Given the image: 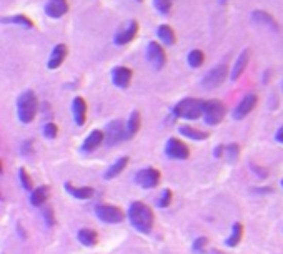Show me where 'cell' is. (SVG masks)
Listing matches in <instances>:
<instances>
[{
  "mask_svg": "<svg viewBox=\"0 0 283 254\" xmlns=\"http://www.w3.org/2000/svg\"><path fill=\"white\" fill-rule=\"evenodd\" d=\"M129 220L138 232L148 235V232H152V229H153L155 214L145 203L135 201V203H132L130 208H129Z\"/></svg>",
  "mask_w": 283,
  "mask_h": 254,
  "instance_id": "cell-1",
  "label": "cell"
},
{
  "mask_svg": "<svg viewBox=\"0 0 283 254\" xmlns=\"http://www.w3.org/2000/svg\"><path fill=\"white\" fill-rule=\"evenodd\" d=\"M39 113V98L32 90H25L17 98V116L22 123H32Z\"/></svg>",
  "mask_w": 283,
  "mask_h": 254,
  "instance_id": "cell-2",
  "label": "cell"
},
{
  "mask_svg": "<svg viewBox=\"0 0 283 254\" xmlns=\"http://www.w3.org/2000/svg\"><path fill=\"white\" fill-rule=\"evenodd\" d=\"M203 111V100L198 98H183L175 105L172 113L175 118H183V120H198L202 116Z\"/></svg>",
  "mask_w": 283,
  "mask_h": 254,
  "instance_id": "cell-3",
  "label": "cell"
},
{
  "mask_svg": "<svg viewBox=\"0 0 283 254\" xmlns=\"http://www.w3.org/2000/svg\"><path fill=\"white\" fill-rule=\"evenodd\" d=\"M225 113H226V108H225L223 102H220V100H207V102H203L202 116H203L205 123H207V125L215 126L218 123H222V120L225 118Z\"/></svg>",
  "mask_w": 283,
  "mask_h": 254,
  "instance_id": "cell-4",
  "label": "cell"
},
{
  "mask_svg": "<svg viewBox=\"0 0 283 254\" xmlns=\"http://www.w3.org/2000/svg\"><path fill=\"white\" fill-rule=\"evenodd\" d=\"M138 28L140 27H138L137 20H129V22H125L115 32V35H113V44H115L117 47H123L127 44H130V42L135 40Z\"/></svg>",
  "mask_w": 283,
  "mask_h": 254,
  "instance_id": "cell-5",
  "label": "cell"
},
{
  "mask_svg": "<svg viewBox=\"0 0 283 254\" xmlns=\"http://www.w3.org/2000/svg\"><path fill=\"white\" fill-rule=\"evenodd\" d=\"M226 76H228V67H226L225 63H220V65L214 67L205 73V76L202 79V87L207 90L217 88L225 82Z\"/></svg>",
  "mask_w": 283,
  "mask_h": 254,
  "instance_id": "cell-6",
  "label": "cell"
},
{
  "mask_svg": "<svg viewBox=\"0 0 283 254\" xmlns=\"http://www.w3.org/2000/svg\"><path fill=\"white\" fill-rule=\"evenodd\" d=\"M145 56H147V62L150 63L155 70H162L167 65V53L164 50V47H162L158 42H155V40L148 42L147 50H145Z\"/></svg>",
  "mask_w": 283,
  "mask_h": 254,
  "instance_id": "cell-7",
  "label": "cell"
},
{
  "mask_svg": "<svg viewBox=\"0 0 283 254\" xmlns=\"http://www.w3.org/2000/svg\"><path fill=\"white\" fill-rule=\"evenodd\" d=\"M95 214L100 221L109 224H118L125 218L123 211L118 206H113V204H98V206H95Z\"/></svg>",
  "mask_w": 283,
  "mask_h": 254,
  "instance_id": "cell-8",
  "label": "cell"
},
{
  "mask_svg": "<svg viewBox=\"0 0 283 254\" xmlns=\"http://www.w3.org/2000/svg\"><path fill=\"white\" fill-rule=\"evenodd\" d=\"M129 140L127 138V128L122 120H113L107 125V130L103 133V141H107V145H117L120 141Z\"/></svg>",
  "mask_w": 283,
  "mask_h": 254,
  "instance_id": "cell-9",
  "label": "cell"
},
{
  "mask_svg": "<svg viewBox=\"0 0 283 254\" xmlns=\"http://www.w3.org/2000/svg\"><path fill=\"white\" fill-rule=\"evenodd\" d=\"M160 178H162V174L158 169L153 166H148V168H142L135 174V183L145 189H152V188L158 186Z\"/></svg>",
  "mask_w": 283,
  "mask_h": 254,
  "instance_id": "cell-10",
  "label": "cell"
},
{
  "mask_svg": "<svg viewBox=\"0 0 283 254\" xmlns=\"http://www.w3.org/2000/svg\"><path fill=\"white\" fill-rule=\"evenodd\" d=\"M165 154L172 160H187L190 157V148L179 138H170L165 145Z\"/></svg>",
  "mask_w": 283,
  "mask_h": 254,
  "instance_id": "cell-11",
  "label": "cell"
},
{
  "mask_svg": "<svg viewBox=\"0 0 283 254\" xmlns=\"http://www.w3.org/2000/svg\"><path fill=\"white\" fill-rule=\"evenodd\" d=\"M258 103V96L255 93H246L242 100H240V103L235 107V110H233V118L235 120H243L245 116H249V113L253 111V108L257 107Z\"/></svg>",
  "mask_w": 283,
  "mask_h": 254,
  "instance_id": "cell-12",
  "label": "cell"
},
{
  "mask_svg": "<svg viewBox=\"0 0 283 254\" xmlns=\"http://www.w3.org/2000/svg\"><path fill=\"white\" fill-rule=\"evenodd\" d=\"M70 10L68 0H48L44 7V12L48 18H62L65 17Z\"/></svg>",
  "mask_w": 283,
  "mask_h": 254,
  "instance_id": "cell-13",
  "label": "cell"
},
{
  "mask_svg": "<svg viewBox=\"0 0 283 254\" xmlns=\"http://www.w3.org/2000/svg\"><path fill=\"white\" fill-rule=\"evenodd\" d=\"M133 72L129 67H115L112 70V82L117 88L125 90L130 87Z\"/></svg>",
  "mask_w": 283,
  "mask_h": 254,
  "instance_id": "cell-14",
  "label": "cell"
},
{
  "mask_svg": "<svg viewBox=\"0 0 283 254\" xmlns=\"http://www.w3.org/2000/svg\"><path fill=\"white\" fill-rule=\"evenodd\" d=\"M68 55V47L65 44H57L52 48V53H50V58L47 62V67L50 70H57L63 62H65Z\"/></svg>",
  "mask_w": 283,
  "mask_h": 254,
  "instance_id": "cell-15",
  "label": "cell"
},
{
  "mask_svg": "<svg viewBox=\"0 0 283 254\" xmlns=\"http://www.w3.org/2000/svg\"><path fill=\"white\" fill-rule=\"evenodd\" d=\"M102 143H103V131L102 130H94V131H90L89 136L83 140L80 151L85 153V154H89L92 151H95Z\"/></svg>",
  "mask_w": 283,
  "mask_h": 254,
  "instance_id": "cell-16",
  "label": "cell"
},
{
  "mask_svg": "<svg viewBox=\"0 0 283 254\" xmlns=\"http://www.w3.org/2000/svg\"><path fill=\"white\" fill-rule=\"evenodd\" d=\"M72 115L77 126H83L87 122V103L82 96H75L72 102Z\"/></svg>",
  "mask_w": 283,
  "mask_h": 254,
  "instance_id": "cell-17",
  "label": "cell"
},
{
  "mask_svg": "<svg viewBox=\"0 0 283 254\" xmlns=\"http://www.w3.org/2000/svg\"><path fill=\"white\" fill-rule=\"evenodd\" d=\"M249 62H250V50L249 48H245V50H242V53L238 55V58L235 60V63H233L232 75H230V79L233 82L238 80L240 76H242V73L245 72V68L249 67Z\"/></svg>",
  "mask_w": 283,
  "mask_h": 254,
  "instance_id": "cell-18",
  "label": "cell"
},
{
  "mask_svg": "<svg viewBox=\"0 0 283 254\" xmlns=\"http://www.w3.org/2000/svg\"><path fill=\"white\" fill-rule=\"evenodd\" d=\"M63 189L70 194V196H74L75 200H90L92 196L95 194V189L94 188H90V186H75L72 185V183H65L63 185Z\"/></svg>",
  "mask_w": 283,
  "mask_h": 254,
  "instance_id": "cell-19",
  "label": "cell"
},
{
  "mask_svg": "<svg viewBox=\"0 0 283 254\" xmlns=\"http://www.w3.org/2000/svg\"><path fill=\"white\" fill-rule=\"evenodd\" d=\"M252 20H253L255 24H258V25L268 27L270 30H278L277 20H275L273 15H270V13L265 12V10H255V12L252 13Z\"/></svg>",
  "mask_w": 283,
  "mask_h": 254,
  "instance_id": "cell-20",
  "label": "cell"
},
{
  "mask_svg": "<svg viewBox=\"0 0 283 254\" xmlns=\"http://www.w3.org/2000/svg\"><path fill=\"white\" fill-rule=\"evenodd\" d=\"M0 24L2 25H15V27H24V28H33L32 18H28L24 13H17V15H5L0 17Z\"/></svg>",
  "mask_w": 283,
  "mask_h": 254,
  "instance_id": "cell-21",
  "label": "cell"
},
{
  "mask_svg": "<svg viewBox=\"0 0 283 254\" xmlns=\"http://www.w3.org/2000/svg\"><path fill=\"white\" fill-rule=\"evenodd\" d=\"M157 37L162 44L167 45V47H172L176 44V33H175L173 28L167 24H162L157 27Z\"/></svg>",
  "mask_w": 283,
  "mask_h": 254,
  "instance_id": "cell-22",
  "label": "cell"
},
{
  "mask_svg": "<svg viewBox=\"0 0 283 254\" xmlns=\"http://www.w3.org/2000/svg\"><path fill=\"white\" fill-rule=\"evenodd\" d=\"M48 196H50V189H48V186H39V188L32 189V194H30L32 206L42 208L47 203Z\"/></svg>",
  "mask_w": 283,
  "mask_h": 254,
  "instance_id": "cell-23",
  "label": "cell"
},
{
  "mask_svg": "<svg viewBox=\"0 0 283 254\" xmlns=\"http://www.w3.org/2000/svg\"><path fill=\"white\" fill-rule=\"evenodd\" d=\"M142 126V116H140V111H132V115L129 116V122L125 123V128H127V138H133L138 133Z\"/></svg>",
  "mask_w": 283,
  "mask_h": 254,
  "instance_id": "cell-24",
  "label": "cell"
},
{
  "mask_svg": "<svg viewBox=\"0 0 283 254\" xmlns=\"http://www.w3.org/2000/svg\"><path fill=\"white\" fill-rule=\"evenodd\" d=\"M127 165H129V157L118 158L112 166H109V169H107V171H105V174H103V178H105V180H113V178H117V176L127 168Z\"/></svg>",
  "mask_w": 283,
  "mask_h": 254,
  "instance_id": "cell-25",
  "label": "cell"
},
{
  "mask_svg": "<svg viewBox=\"0 0 283 254\" xmlns=\"http://www.w3.org/2000/svg\"><path fill=\"white\" fill-rule=\"evenodd\" d=\"M180 135L185 136V138H190V140H195V141H202V140H207L208 138V133L207 131H202L198 128H193V126H188V125H182L180 128Z\"/></svg>",
  "mask_w": 283,
  "mask_h": 254,
  "instance_id": "cell-26",
  "label": "cell"
},
{
  "mask_svg": "<svg viewBox=\"0 0 283 254\" xmlns=\"http://www.w3.org/2000/svg\"><path fill=\"white\" fill-rule=\"evenodd\" d=\"M77 239L80 241V244L83 246H95L97 241H98V236H97V232L94 229H90V228H83L80 229L79 232H77Z\"/></svg>",
  "mask_w": 283,
  "mask_h": 254,
  "instance_id": "cell-27",
  "label": "cell"
},
{
  "mask_svg": "<svg viewBox=\"0 0 283 254\" xmlns=\"http://www.w3.org/2000/svg\"><path fill=\"white\" fill-rule=\"evenodd\" d=\"M242 236H243V226L242 223H235L232 228V235L226 239V246H230V248H235V246L242 241Z\"/></svg>",
  "mask_w": 283,
  "mask_h": 254,
  "instance_id": "cell-28",
  "label": "cell"
},
{
  "mask_svg": "<svg viewBox=\"0 0 283 254\" xmlns=\"http://www.w3.org/2000/svg\"><path fill=\"white\" fill-rule=\"evenodd\" d=\"M187 62H188V65L192 67V68H198V67H202V65H203V62H205V55H203V52H202V50H198V48H193V50L188 53Z\"/></svg>",
  "mask_w": 283,
  "mask_h": 254,
  "instance_id": "cell-29",
  "label": "cell"
},
{
  "mask_svg": "<svg viewBox=\"0 0 283 254\" xmlns=\"http://www.w3.org/2000/svg\"><path fill=\"white\" fill-rule=\"evenodd\" d=\"M175 0H153V7L160 15H168Z\"/></svg>",
  "mask_w": 283,
  "mask_h": 254,
  "instance_id": "cell-30",
  "label": "cell"
},
{
  "mask_svg": "<svg viewBox=\"0 0 283 254\" xmlns=\"http://www.w3.org/2000/svg\"><path fill=\"white\" fill-rule=\"evenodd\" d=\"M223 153H225L226 160H228L230 163H233V161H237V160H238V154H240V146H238L237 143H230L228 146H225Z\"/></svg>",
  "mask_w": 283,
  "mask_h": 254,
  "instance_id": "cell-31",
  "label": "cell"
},
{
  "mask_svg": "<svg viewBox=\"0 0 283 254\" xmlns=\"http://www.w3.org/2000/svg\"><path fill=\"white\" fill-rule=\"evenodd\" d=\"M19 180H20V183H22V188L27 189V191H30V189H32V178L25 171V168L19 169Z\"/></svg>",
  "mask_w": 283,
  "mask_h": 254,
  "instance_id": "cell-32",
  "label": "cell"
},
{
  "mask_svg": "<svg viewBox=\"0 0 283 254\" xmlns=\"http://www.w3.org/2000/svg\"><path fill=\"white\" fill-rule=\"evenodd\" d=\"M42 131H44L45 138H48V140H54V138H57V135H59V128H57V125L52 123V122L45 123Z\"/></svg>",
  "mask_w": 283,
  "mask_h": 254,
  "instance_id": "cell-33",
  "label": "cell"
},
{
  "mask_svg": "<svg viewBox=\"0 0 283 254\" xmlns=\"http://www.w3.org/2000/svg\"><path fill=\"white\" fill-rule=\"evenodd\" d=\"M207 244H208V239L205 238V236H200V238H197L195 239V243H193V252L195 254H203L205 252V248H207Z\"/></svg>",
  "mask_w": 283,
  "mask_h": 254,
  "instance_id": "cell-34",
  "label": "cell"
},
{
  "mask_svg": "<svg viewBox=\"0 0 283 254\" xmlns=\"http://www.w3.org/2000/svg\"><path fill=\"white\" fill-rule=\"evenodd\" d=\"M42 216H44V221H45V224L48 226V228H50V226H54V224H55L54 209H52L50 206H47V208L42 209Z\"/></svg>",
  "mask_w": 283,
  "mask_h": 254,
  "instance_id": "cell-35",
  "label": "cell"
},
{
  "mask_svg": "<svg viewBox=\"0 0 283 254\" xmlns=\"http://www.w3.org/2000/svg\"><path fill=\"white\" fill-rule=\"evenodd\" d=\"M170 203H172V191H170V189H164V191H162L160 200H158V206L160 208H168Z\"/></svg>",
  "mask_w": 283,
  "mask_h": 254,
  "instance_id": "cell-36",
  "label": "cell"
},
{
  "mask_svg": "<svg viewBox=\"0 0 283 254\" xmlns=\"http://www.w3.org/2000/svg\"><path fill=\"white\" fill-rule=\"evenodd\" d=\"M223 150H225V146H222V145H218V146L215 148V151H214V154H215V158H222V157H223Z\"/></svg>",
  "mask_w": 283,
  "mask_h": 254,
  "instance_id": "cell-37",
  "label": "cell"
},
{
  "mask_svg": "<svg viewBox=\"0 0 283 254\" xmlns=\"http://www.w3.org/2000/svg\"><path fill=\"white\" fill-rule=\"evenodd\" d=\"M22 153L27 154V153H32V143L30 141H25L24 146H22Z\"/></svg>",
  "mask_w": 283,
  "mask_h": 254,
  "instance_id": "cell-38",
  "label": "cell"
},
{
  "mask_svg": "<svg viewBox=\"0 0 283 254\" xmlns=\"http://www.w3.org/2000/svg\"><path fill=\"white\" fill-rule=\"evenodd\" d=\"M275 140H277L278 143H281V145H283V126H280V128H278L277 135H275Z\"/></svg>",
  "mask_w": 283,
  "mask_h": 254,
  "instance_id": "cell-39",
  "label": "cell"
},
{
  "mask_svg": "<svg viewBox=\"0 0 283 254\" xmlns=\"http://www.w3.org/2000/svg\"><path fill=\"white\" fill-rule=\"evenodd\" d=\"M2 171H4V168H2V161H0V174H2Z\"/></svg>",
  "mask_w": 283,
  "mask_h": 254,
  "instance_id": "cell-40",
  "label": "cell"
},
{
  "mask_svg": "<svg viewBox=\"0 0 283 254\" xmlns=\"http://www.w3.org/2000/svg\"><path fill=\"white\" fill-rule=\"evenodd\" d=\"M135 2H138V4H142V2H144V0H135Z\"/></svg>",
  "mask_w": 283,
  "mask_h": 254,
  "instance_id": "cell-41",
  "label": "cell"
},
{
  "mask_svg": "<svg viewBox=\"0 0 283 254\" xmlns=\"http://www.w3.org/2000/svg\"><path fill=\"white\" fill-rule=\"evenodd\" d=\"M0 201H2V194H0Z\"/></svg>",
  "mask_w": 283,
  "mask_h": 254,
  "instance_id": "cell-42",
  "label": "cell"
},
{
  "mask_svg": "<svg viewBox=\"0 0 283 254\" xmlns=\"http://www.w3.org/2000/svg\"><path fill=\"white\" fill-rule=\"evenodd\" d=\"M281 186H283V181H281Z\"/></svg>",
  "mask_w": 283,
  "mask_h": 254,
  "instance_id": "cell-43",
  "label": "cell"
}]
</instances>
